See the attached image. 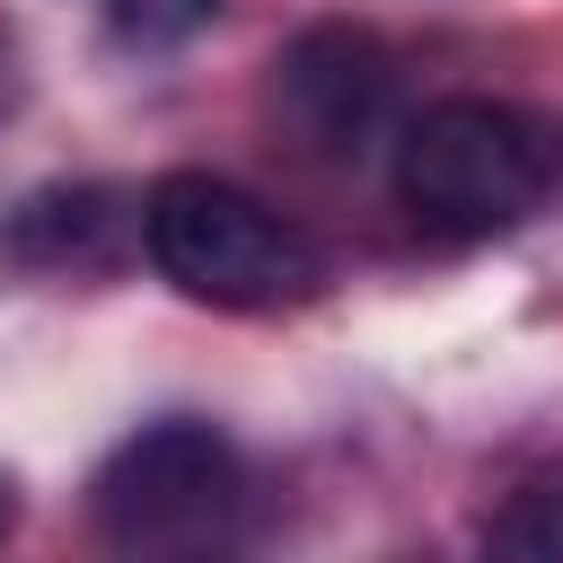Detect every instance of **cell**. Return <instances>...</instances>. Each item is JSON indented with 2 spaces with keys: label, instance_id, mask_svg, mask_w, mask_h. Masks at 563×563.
Instances as JSON below:
<instances>
[{
  "label": "cell",
  "instance_id": "52a82bcc",
  "mask_svg": "<svg viewBox=\"0 0 563 563\" xmlns=\"http://www.w3.org/2000/svg\"><path fill=\"white\" fill-rule=\"evenodd\" d=\"M18 88H26V79H18V35H9V26H0V114H9V106H18Z\"/></svg>",
  "mask_w": 563,
  "mask_h": 563
},
{
  "label": "cell",
  "instance_id": "5b68a950",
  "mask_svg": "<svg viewBox=\"0 0 563 563\" xmlns=\"http://www.w3.org/2000/svg\"><path fill=\"white\" fill-rule=\"evenodd\" d=\"M114 229H123V194H114V185H44V194H26V202L9 211L0 246H9L18 264L62 273V264H97V255L114 246Z\"/></svg>",
  "mask_w": 563,
  "mask_h": 563
},
{
  "label": "cell",
  "instance_id": "8992f818",
  "mask_svg": "<svg viewBox=\"0 0 563 563\" xmlns=\"http://www.w3.org/2000/svg\"><path fill=\"white\" fill-rule=\"evenodd\" d=\"M493 545L501 554H563V466H545L510 493V510L493 519Z\"/></svg>",
  "mask_w": 563,
  "mask_h": 563
},
{
  "label": "cell",
  "instance_id": "3957f363",
  "mask_svg": "<svg viewBox=\"0 0 563 563\" xmlns=\"http://www.w3.org/2000/svg\"><path fill=\"white\" fill-rule=\"evenodd\" d=\"M238 510H246V466L229 431L194 413H167L114 440V457L88 484V519L114 554H211L238 537Z\"/></svg>",
  "mask_w": 563,
  "mask_h": 563
},
{
  "label": "cell",
  "instance_id": "7a4b0ae2",
  "mask_svg": "<svg viewBox=\"0 0 563 563\" xmlns=\"http://www.w3.org/2000/svg\"><path fill=\"white\" fill-rule=\"evenodd\" d=\"M141 255L158 264V282H176L202 308H299L325 290V246L282 220L264 194L211 176V167H167L141 194Z\"/></svg>",
  "mask_w": 563,
  "mask_h": 563
},
{
  "label": "cell",
  "instance_id": "6da1fadb",
  "mask_svg": "<svg viewBox=\"0 0 563 563\" xmlns=\"http://www.w3.org/2000/svg\"><path fill=\"white\" fill-rule=\"evenodd\" d=\"M387 185L422 238H449V246L501 238L554 202L563 123H545L510 97H431L422 114H405Z\"/></svg>",
  "mask_w": 563,
  "mask_h": 563
},
{
  "label": "cell",
  "instance_id": "ba28073f",
  "mask_svg": "<svg viewBox=\"0 0 563 563\" xmlns=\"http://www.w3.org/2000/svg\"><path fill=\"white\" fill-rule=\"evenodd\" d=\"M9 528H18V475L0 466V537H9Z\"/></svg>",
  "mask_w": 563,
  "mask_h": 563
},
{
  "label": "cell",
  "instance_id": "277c9868",
  "mask_svg": "<svg viewBox=\"0 0 563 563\" xmlns=\"http://www.w3.org/2000/svg\"><path fill=\"white\" fill-rule=\"evenodd\" d=\"M273 97L317 150H361L396 106V53L352 18L299 26L273 62Z\"/></svg>",
  "mask_w": 563,
  "mask_h": 563
}]
</instances>
